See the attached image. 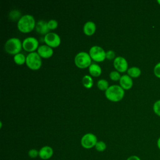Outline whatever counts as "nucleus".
Listing matches in <instances>:
<instances>
[{
    "instance_id": "nucleus-14",
    "label": "nucleus",
    "mask_w": 160,
    "mask_h": 160,
    "mask_svg": "<svg viewBox=\"0 0 160 160\" xmlns=\"http://www.w3.org/2000/svg\"><path fill=\"white\" fill-rule=\"evenodd\" d=\"M36 31L41 34H46L49 32V28L48 26V22L44 20H39L38 21L35 26Z\"/></svg>"
},
{
    "instance_id": "nucleus-11",
    "label": "nucleus",
    "mask_w": 160,
    "mask_h": 160,
    "mask_svg": "<svg viewBox=\"0 0 160 160\" xmlns=\"http://www.w3.org/2000/svg\"><path fill=\"white\" fill-rule=\"evenodd\" d=\"M53 149L49 146H44L39 150V157L42 160L49 159L53 156Z\"/></svg>"
},
{
    "instance_id": "nucleus-29",
    "label": "nucleus",
    "mask_w": 160,
    "mask_h": 160,
    "mask_svg": "<svg viewBox=\"0 0 160 160\" xmlns=\"http://www.w3.org/2000/svg\"><path fill=\"white\" fill-rule=\"evenodd\" d=\"M126 160H141V159L139 156H138L136 155H132V156L128 157L126 159Z\"/></svg>"
},
{
    "instance_id": "nucleus-27",
    "label": "nucleus",
    "mask_w": 160,
    "mask_h": 160,
    "mask_svg": "<svg viewBox=\"0 0 160 160\" xmlns=\"http://www.w3.org/2000/svg\"><path fill=\"white\" fill-rule=\"evenodd\" d=\"M153 72L156 77H157L158 78H160V62H158L154 66Z\"/></svg>"
},
{
    "instance_id": "nucleus-10",
    "label": "nucleus",
    "mask_w": 160,
    "mask_h": 160,
    "mask_svg": "<svg viewBox=\"0 0 160 160\" xmlns=\"http://www.w3.org/2000/svg\"><path fill=\"white\" fill-rule=\"evenodd\" d=\"M113 65L115 69L121 72H125L128 69V63L127 60L122 56H117L114 58Z\"/></svg>"
},
{
    "instance_id": "nucleus-16",
    "label": "nucleus",
    "mask_w": 160,
    "mask_h": 160,
    "mask_svg": "<svg viewBox=\"0 0 160 160\" xmlns=\"http://www.w3.org/2000/svg\"><path fill=\"white\" fill-rule=\"evenodd\" d=\"M89 72L93 76H99L102 72L101 68L99 65L96 63H92L89 67Z\"/></svg>"
},
{
    "instance_id": "nucleus-20",
    "label": "nucleus",
    "mask_w": 160,
    "mask_h": 160,
    "mask_svg": "<svg viewBox=\"0 0 160 160\" xmlns=\"http://www.w3.org/2000/svg\"><path fill=\"white\" fill-rule=\"evenodd\" d=\"M97 86L98 88L102 91H104V90L106 91L109 87L108 81L104 79H101L98 80L97 82Z\"/></svg>"
},
{
    "instance_id": "nucleus-15",
    "label": "nucleus",
    "mask_w": 160,
    "mask_h": 160,
    "mask_svg": "<svg viewBox=\"0 0 160 160\" xmlns=\"http://www.w3.org/2000/svg\"><path fill=\"white\" fill-rule=\"evenodd\" d=\"M96 29V24L92 21H88L85 22L83 26V32L88 36H91L93 34Z\"/></svg>"
},
{
    "instance_id": "nucleus-19",
    "label": "nucleus",
    "mask_w": 160,
    "mask_h": 160,
    "mask_svg": "<svg viewBox=\"0 0 160 160\" xmlns=\"http://www.w3.org/2000/svg\"><path fill=\"white\" fill-rule=\"evenodd\" d=\"M26 57L22 53H18L14 56V61L18 64H22L26 62Z\"/></svg>"
},
{
    "instance_id": "nucleus-7",
    "label": "nucleus",
    "mask_w": 160,
    "mask_h": 160,
    "mask_svg": "<svg viewBox=\"0 0 160 160\" xmlns=\"http://www.w3.org/2000/svg\"><path fill=\"white\" fill-rule=\"evenodd\" d=\"M89 54L92 59L95 61H102L106 58L105 51L99 46H93L90 49Z\"/></svg>"
},
{
    "instance_id": "nucleus-30",
    "label": "nucleus",
    "mask_w": 160,
    "mask_h": 160,
    "mask_svg": "<svg viewBox=\"0 0 160 160\" xmlns=\"http://www.w3.org/2000/svg\"><path fill=\"white\" fill-rule=\"evenodd\" d=\"M157 147L160 150V137L157 140Z\"/></svg>"
},
{
    "instance_id": "nucleus-13",
    "label": "nucleus",
    "mask_w": 160,
    "mask_h": 160,
    "mask_svg": "<svg viewBox=\"0 0 160 160\" xmlns=\"http://www.w3.org/2000/svg\"><path fill=\"white\" fill-rule=\"evenodd\" d=\"M119 84L124 89H129L132 86L133 81L128 74H123L119 79Z\"/></svg>"
},
{
    "instance_id": "nucleus-2",
    "label": "nucleus",
    "mask_w": 160,
    "mask_h": 160,
    "mask_svg": "<svg viewBox=\"0 0 160 160\" xmlns=\"http://www.w3.org/2000/svg\"><path fill=\"white\" fill-rule=\"evenodd\" d=\"M124 95V89L119 85L113 84L110 86L105 91L106 97L111 101H119L122 99Z\"/></svg>"
},
{
    "instance_id": "nucleus-1",
    "label": "nucleus",
    "mask_w": 160,
    "mask_h": 160,
    "mask_svg": "<svg viewBox=\"0 0 160 160\" xmlns=\"http://www.w3.org/2000/svg\"><path fill=\"white\" fill-rule=\"evenodd\" d=\"M36 22L33 16L25 14L22 16L18 21V28L22 32H29L36 26Z\"/></svg>"
},
{
    "instance_id": "nucleus-25",
    "label": "nucleus",
    "mask_w": 160,
    "mask_h": 160,
    "mask_svg": "<svg viewBox=\"0 0 160 160\" xmlns=\"http://www.w3.org/2000/svg\"><path fill=\"white\" fill-rule=\"evenodd\" d=\"M28 155L29 158L31 159L36 158L37 157H39V151L36 149H31L28 151Z\"/></svg>"
},
{
    "instance_id": "nucleus-22",
    "label": "nucleus",
    "mask_w": 160,
    "mask_h": 160,
    "mask_svg": "<svg viewBox=\"0 0 160 160\" xmlns=\"http://www.w3.org/2000/svg\"><path fill=\"white\" fill-rule=\"evenodd\" d=\"M121 76L120 75V73L118 71H112L109 73V78L112 81H118L119 80Z\"/></svg>"
},
{
    "instance_id": "nucleus-6",
    "label": "nucleus",
    "mask_w": 160,
    "mask_h": 160,
    "mask_svg": "<svg viewBox=\"0 0 160 160\" xmlns=\"http://www.w3.org/2000/svg\"><path fill=\"white\" fill-rule=\"evenodd\" d=\"M98 142L96 136L91 132L84 134L81 139V144L84 149H91L95 146Z\"/></svg>"
},
{
    "instance_id": "nucleus-23",
    "label": "nucleus",
    "mask_w": 160,
    "mask_h": 160,
    "mask_svg": "<svg viewBox=\"0 0 160 160\" xmlns=\"http://www.w3.org/2000/svg\"><path fill=\"white\" fill-rule=\"evenodd\" d=\"M152 109L154 112L160 117V99L157 100L152 106Z\"/></svg>"
},
{
    "instance_id": "nucleus-26",
    "label": "nucleus",
    "mask_w": 160,
    "mask_h": 160,
    "mask_svg": "<svg viewBox=\"0 0 160 160\" xmlns=\"http://www.w3.org/2000/svg\"><path fill=\"white\" fill-rule=\"evenodd\" d=\"M58 22L55 19H50L48 21V26L49 29H54L58 27Z\"/></svg>"
},
{
    "instance_id": "nucleus-8",
    "label": "nucleus",
    "mask_w": 160,
    "mask_h": 160,
    "mask_svg": "<svg viewBox=\"0 0 160 160\" xmlns=\"http://www.w3.org/2000/svg\"><path fill=\"white\" fill-rule=\"evenodd\" d=\"M44 40L46 44L51 48L58 47L61 43L60 36L54 32H49L46 34L44 36Z\"/></svg>"
},
{
    "instance_id": "nucleus-5",
    "label": "nucleus",
    "mask_w": 160,
    "mask_h": 160,
    "mask_svg": "<svg viewBox=\"0 0 160 160\" xmlns=\"http://www.w3.org/2000/svg\"><path fill=\"white\" fill-rule=\"evenodd\" d=\"M26 65L31 69L36 70L40 68L42 64L41 56L36 52H32L26 56Z\"/></svg>"
},
{
    "instance_id": "nucleus-12",
    "label": "nucleus",
    "mask_w": 160,
    "mask_h": 160,
    "mask_svg": "<svg viewBox=\"0 0 160 160\" xmlns=\"http://www.w3.org/2000/svg\"><path fill=\"white\" fill-rule=\"evenodd\" d=\"M38 53L41 57L48 58L53 54V49L51 47L46 45H41L38 48Z\"/></svg>"
},
{
    "instance_id": "nucleus-17",
    "label": "nucleus",
    "mask_w": 160,
    "mask_h": 160,
    "mask_svg": "<svg viewBox=\"0 0 160 160\" xmlns=\"http://www.w3.org/2000/svg\"><path fill=\"white\" fill-rule=\"evenodd\" d=\"M127 72L128 74L131 78H138L141 74V71L140 68L136 66H132L128 68Z\"/></svg>"
},
{
    "instance_id": "nucleus-21",
    "label": "nucleus",
    "mask_w": 160,
    "mask_h": 160,
    "mask_svg": "<svg viewBox=\"0 0 160 160\" xmlns=\"http://www.w3.org/2000/svg\"><path fill=\"white\" fill-rule=\"evenodd\" d=\"M94 148L97 151L103 152L106 149V144L103 141H98Z\"/></svg>"
},
{
    "instance_id": "nucleus-28",
    "label": "nucleus",
    "mask_w": 160,
    "mask_h": 160,
    "mask_svg": "<svg viewBox=\"0 0 160 160\" xmlns=\"http://www.w3.org/2000/svg\"><path fill=\"white\" fill-rule=\"evenodd\" d=\"M115 52L112 50H108L106 52V58L108 59H112L115 58Z\"/></svg>"
},
{
    "instance_id": "nucleus-18",
    "label": "nucleus",
    "mask_w": 160,
    "mask_h": 160,
    "mask_svg": "<svg viewBox=\"0 0 160 160\" xmlns=\"http://www.w3.org/2000/svg\"><path fill=\"white\" fill-rule=\"evenodd\" d=\"M82 82L83 86L86 88H90L93 85V80L91 76L89 75H85L83 76Z\"/></svg>"
},
{
    "instance_id": "nucleus-24",
    "label": "nucleus",
    "mask_w": 160,
    "mask_h": 160,
    "mask_svg": "<svg viewBox=\"0 0 160 160\" xmlns=\"http://www.w3.org/2000/svg\"><path fill=\"white\" fill-rule=\"evenodd\" d=\"M9 16L10 18L12 19V20H16L17 19L19 18V19H20L21 16V12L18 11V10H12L9 13Z\"/></svg>"
},
{
    "instance_id": "nucleus-4",
    "label": "nucleus",
    "mask_w": 160,
    "mask_h": 160,
    "mask_svg": "<svg viewBox=\"0 0 160 160\" xmlns=\"http://www.w3.org/2000/svg\"><path fill=\"white\" fill-rule=\"evenodd\" d=\"M75 64L80 68L89 67L91 63V58L86 52L81 51L78 52L74 58Z\"/></svg>"
},
{
    "instance_id": "nucleus-31",
    "label": "nucleus",
    "mask_w": 160,
    "mask_h": 160,
    "mask_svg": "<svg viewBox=\"0 0 160 160\" xmlns=\"http://www.w3.org/2000/svg\"><path fill=\"white\" fill-rule=\"evenodd\" d=\"M157 2L160 5V0H158V1H157Z\"/></svg>"
},
{
    "instance_id": "nucleus-9",
    "label": "nucleus",
    "mask_w": 160,
    "mask_h": 160,
    "mask_svg": "<svg viewBox=\"0 0 160 160\" xmlns=\"http://www.w3.org/2000/svg\"><path fill=\"white\" fill-rule=\"evenodd\" d=\"M39 42L38 40L34 37H28L25 38L22 41V48L26 51L30 52H34V51L38 48Z\"/></svg>"
},
{
    "instance_id": "nucleus-3",
    "label": "nucleus",
    "mask_w": 160,
    "mask_h": 160,
    "mask_svg": "<svg viewBox=\"0 0 160 160\" xmlns=\"http://www.w3.org/2000/svg\"><path fill=\"white\" fill-rule=\"evenodd\" d=\"M22 47V42L18 38H11L6 41L4 44L5 51L11 54L19 53Z\"/></svg>"
}]
</instances>
